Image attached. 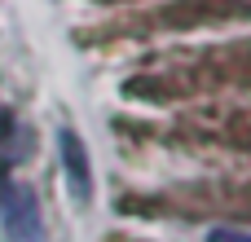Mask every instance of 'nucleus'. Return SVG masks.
Here are the masks:
<instances>
[{
  "label": "nucleus",
  "mask_w": 251,
  "mask_h": 242,
  "mask_svg": "<svg viewBox=\"0 0 251 242\" xmlns=\"http://www.w3.org/2000/svg\"><path fill=\"white\" fill-rule=\"evenodd\" d=\"M0 234L4 242H40V203L22 181L0 176Z\"/></svg>",
  "instance_id": "nucleus-1"
},
{
  "label": "nucleus",
  "mask_w": 251,
  "mask_h": 242,
  "mask_svg": "<svg viewBox=\"0 0 251 242\" xmlns=\"http://www.w3.org/2000/svg\"><path fill=\"white\" fill-rule=\"evenodd\" d=\"M57 150H62V163H66V181H71V194L75 198H88V159H84V145L75 132H57Z\"/></svg>",
  "instance_id": "nucleus-2"
},
{
  "label": "nucleus",
  "mask_w": 251,
  "mask_h": 242,
  "mask_svg": "<svg viewBox=\"0 0 251 242\" xmlns=\"http://www.w3.org/2000/svg\"><path fill=\"white\" fill-rule=\"evenodd\" d=\"M22 137H26V132H22V123H18V119H13V110L0 101V168H9L13 159H22V154H26V145H18Z\"/></svg>",
  "instance_id": "nucleus-3"
},
{
  "label": "nucleus",
  "mask_w": 251,
  "mask_h": 242,
  "mask_svg": "<svg viewBox=\"0 0 251 242\" xmlns=\"http://www.w3.org/2000/svg\"><path fill=\"white\" fill-rule=\"evenodd\" d=\"M207 242H251V234L247 229H234V225H221V229L207 234Z\"/></svg>",
  "instance_id": "nucleus-4"
}]
</instances>
